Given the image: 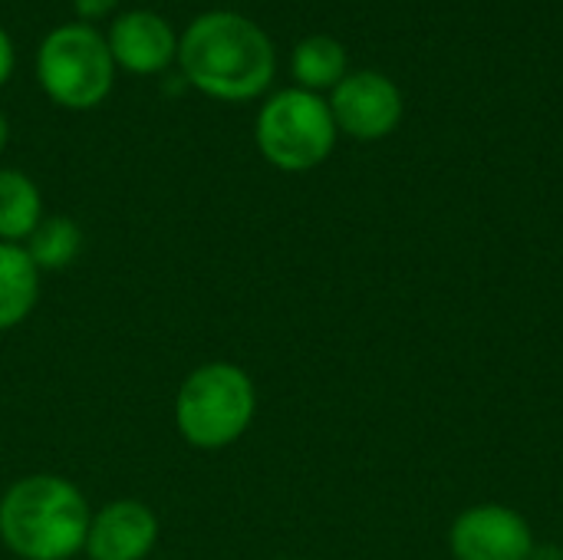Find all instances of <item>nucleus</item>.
<instances>
[{"label": "nucleus", "mask_w": 563, "mask_h": 560, "mask_svg": "<svg viewBox=\"0 0 563 560\" xmlns=\"http://www.w3.org/2000/svg\"><path fill=\"white\" fill-rule=\"evenodd\" d=\"M13 66H16V50H13V40H10V33L0 26V86H7V79L13 76Z\"/></svg>", "instance_id": "obj_15"}, {"label": "nucleus", "mask_w": 563, "mask_h": 560, "mask_svg": "<svg viewBox=\"0 0 563 560\" xmlns=\"http://www.w3.org/2000/svg\"><path fill=\"white\" fill-rule=\"evenodd\" d=\"M106 43L115 59V69L135 76H155L178 59V33L162 13L145 7L119 13L109 26Z\"/></svg>", "instance_id": "obj_8"}, {"label": "nucleus", "mask_w": 563, "mask_h": 560, "mask_svg": "<svg viewBox=\"0 0 563 560\" xmlns=\"http://www.w3.org/2000/svg\"><path fill=\"white\" fill-rule=\"evenodd\" d=\"M257 413L254 380L234 363H205L175 396V426L195 449L218 452L238 442Z\"/></svg>", "instance_id": "obj_3"}, {"label": "nucleus", "mask_w": 563, "mask_h": 560, "mask_svg": "<svg viewBox=\"0 0 563 560\" xmlns=\"http://www.w3.org/2000/svg\"><path fill=\"white\" fill-rule=\"evenodd\" d=\"M89 505L59 475H30L0 498V541L23 560H69L86 548Z\"/></svg>", "instance_id": "obj_2"}, {"label": "nucleus", "mask_w": 563, "mask_h": 560, "mask_svg": "<svg viewBox=\"0 0 563 560\" xmlns=\"http://www.w3.org/2000/svg\"><path fill=\"white\" fill-rule=\"evenodd\" d=\"M277 560H297V558H277Z\"/></svg>", "instance_id": "obj_18"}, {"label": "nucleus", "mask_w": 563, "mask_h": 560, "mask_svg": "<svg viewBox=\"0 0 563 560\" xmlns=\"http://www.w3.org/2000/svg\"><path fill=\"white\" fill-rule=\"evenodd\" d=\"M158 541V518L148 505L119 498L89 518V560H145Z\"/></svg>", "instance_id": "obj_9"}, {"label": "nucleus", "mask_w": 563, "mask_h": 560, "mask_svg": "<svg viewBox=\"0 0 563 560\" xmlns=\"http://www.w3.org/2000/svg\"><path fill=\"white\" fill-rule=\"evenodd\" d=\"M7 139H10V125H7V116L0 112V155H3V149H7Z\"/></svg>", "instance_id": "obj_17"}, {"label": "nucleus", "mask_w": 563, "mask_h": 560, "mask_svg": "<svg viewBox=\"0 0 563 560\" xmlns=\"http://www.w3.org/2000/svg\"><path fill=\"white\" fill-rule=\"evenodd\" d=\"M43 221V195L36 182L16 168H0V241L20 244Z\"/></svg>", "instance_id": "obj_11"}, {"label": "nucleus", "mask_w": 563, "mask_h": 560, "mask_svg": "<svg viewBox=\"0 0 563 560\" xmlns=\"http://www.w3.org/2000/svg\"><path fill=\"white\" fill-rule=\"evenodd\" d=\"M23 248L36 264V271H66L82 248V231L73 218L49 215L36 224V231L26 238Z\"/></svg>", "instance_id": "obj_13"}, {"label": "nucleus", "mask_w": 563, "mask_h": 560, "mask_svg": "<svg viewBox=\"0 0 563 560\" xmlns=\"http://www.w3.org/2000/svg\"><path fill=\"white\" fill-rule=\"evenodd\" d=\"M69 3L82 20H102L106 13H112L119 7V0H69Z\"/></svg>", "instance_id": "obj_14"}, {"label": "nucleus", "mask_w": 563, "mask_h": 560, "mask_svg": "<svg viewBox=\"0 0 563 560\" xmlns=\"http://www.w3.org/2000/svg\"><path fill=\"white\" fill-rule=\"evenodd\" d=\"M290 66H294V79L300 83V89L307 92L333 89L346 76V50L336 36L313 33L294 46Z\"/></svg>", "instance_id": "obj_12"}, {"label": "nucleus", "mask_w": 563, "mask_h": 560, "mask_svg": "<svg viewBox=\"0 0 563 560\" xmlns=\"http://www.w3.org/2000/svg\"><path fill=\"white\" fill-rule=\"evenodd\" d=\"M36 79L63 109H96L115 83V59L106 36L89 23H63L40 40Z\"/></svg>", "instance_id": "obj_4"}, {"label": "nucleus", "mask_w": 563, "mask_h": 560, "mask_svg": "<svg viewBox=\"0 0 563 560\" xmlns=\"http://www.w3.org/2000/svg\"><path fill=\"white\" fill-rule=\"evenodd\" d=\"M185 79L221 102L257 99L277 69V53L264 26L238 10H205L178 36Z\"/></svg>", "instance_id": "obj_1"}, {"label": "nucleus", "mask_w": 563, "mask_h": 560, "mask_svg": "<svg viewBox=\"0 0 563 560\" xmlns=\"http://www.w3.org/2000/svg\"><path fill=\"white\" fill-rule=\"evenodd\" d=\"M534 531L525 515L508 505H472L449 528L455 560H531Z\"/></svg>", "instance_id": "obj_7"}, {"label": "nucleus", "mask_w": 563, "mask_h": 560, "mask_svg": "<svg viewBox=\"0 0 563 560\" xmlns=\"http://www.w3.org/2000/svg\"><path fill=\"white\" fill-rule=\"evenodd\" d=\"M336 132L330 102L300 86L274 92L254 122L261 155L280 172H310L323 165L336 145Z\"/></svg>", "instance_id": "obj_5"}, {"label": "nucleus", "mask_w": 563, "mask_h": 560, "mask_svg": "<svg viewBox=\"0 0 563 560\" xmlns=\"http://www.w3.org/2000/svg\"><path fill=\"white\" fill-rule=\"evenodd\" d=\"M330 112L336 129L350 139L376 142L396 132V125L402 122V92L389 76L376 69L346 73L333 86Z\"/></svg>", "instance_id": "obj_6"}, {"label": "nucleus", "mask_w": 563, "mask_h": 560, "mask_svg": "<svg viewBox=\"0 0 563 560\" xmlns=\"http://www.w3.org/2000/svg\"><path fill=\"white\" fill-rule=\"evenodd\" d=\"M531 560H563V548L561 545H534Z\"/></svg>", "instance_id": "obj_16"}, {"label": "nucleus", "mask_w": 563, "mask_h": 560, "mask_svg": "<svg viewBox=\"0 0 563 560\" xmlns=\"http://www.w3.org/2000/svg\"><path fill=\"white\" fill-rule=\"evenodd\" d=\"M40 297V271L23 244L0 241V333L20 327Z\"/></svg>", "instance_id": "obj_10"}]
</instances>
